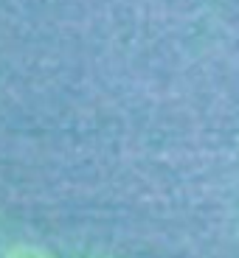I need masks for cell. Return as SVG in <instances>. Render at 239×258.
<instances>
[{
    "label": "cell",
    "mask_w": 239,
    "mask_h": 258,
    "mask_svg": "<svg viewBox=\"0 0 239 258\" xmlns=\"http://www.w3.org/2000/svg\"><path fill=\"white\" fill-rule=\"evenodd\" d=\"M3 258H57V255L37 244H12L3 252Z\"/></svg>",
    "instance_id": "6da1fadb"
}]
</instances>
